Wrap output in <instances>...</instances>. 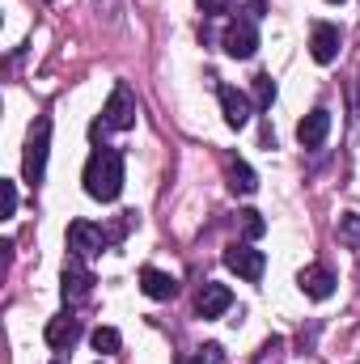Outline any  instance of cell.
I'll use <instances>...</instances> for the list:
<instances>
[{
  "label": "cell",
  "mask_w": 360,
  "mask_h": 364,
  "mask_svg": "<svg viewBox=\"0 0 360 364\" xmlns=\"http://www.w3.org/2000/svg\"><path fill=\"white\" fill-rule=\"evenodd\" d=\"M225 174H229V191H233V195H255V191H259V174H255L242 157H229V161H225Z\"/></svg>",
  "instance_id": "9a60e30c"
},
{
  "label": "cell",
  "mask_w": 360,
  "mask_h": 364,
  "mask_svg": "<svg viewBox=\"0 0 360 364\" xmlns=\"http://www.w3.org/2000/svg\"><path fill=\"white\" fill-rule=\"evenodd\" d=\"M335 233H339V242H344L348 250H360V216H356V212H344Z\"/></svg>",
  "instance_id": "e0dca14e"
},
{
  "label": "cell",
  "mask_w": 360,
  "mask_h": 364,
  "mask_svg": "<svg viewBox=\"0 0 360 364\" xmlns=\"http://www.w3.org/2000/svg\"><path fill=\"white\" fill-rule=\"evenodd\" d=\"M242 9H246V17H250V21H263V17H268V0H246Z\"/></svg>",
  "instance_id": "7402d4cb"
},
{
  "label": "cell",
  "mask_w": 360,
  "mask_h": 364,
  "mask_svg": "<svg viewBox=\"0 0 360 364\" xmlns=\"http://www.w3.org/2000/svg\"><path fill=\"white\" fill-rule=\"evenodd\" d=\"M327 132H331V110H327V106L309 110V114L297 123V140H301V149H318V144L327 140Z\"/></svg>",
  "instance_id": "8fae6325"
},
{
  "label": "cell",
  "mask_w": 360,
  "mask_h": 364,
  "mask_svg": "<svg viewBox=\"0 0 360 364\" xmlns=\"http://www.w3.org/2000/svg\"><path fill=\"white\" fill-rule=\"evenodd\" d=\"M85 195L97 199V203H115L119 195H123V153L119 149H110V144H102V149H93L90 161H85Z\"/></svg>",
  "instance_id": "6da1fadb"
},
{
  "label": "cell",
  "mask_w": 360,
  "mask_h": 364,
  "mask_svg": "<svg viewBox=\"0 0 360 364\" xmlns=\"http://www.w3.org/2000/svg\"><path fill=\"white\" fill-rule=\"evenodd\" d=\"M229 305H233V292L225 284H199V292H195V314L199 318H221Z\"/></svg>",
  "instance_id": "9c48e42d"
},
{
  "label": "cell",
  "mask_w": 360,
  "mask_h": 364,
  "mask_svg": "<svg viewBox=\"0 0 360 364\" xmlns=\"http://www.w3.org/2000/svg\"><path fill=\"white\" fill-rule=\"evenodd\" d=\"M221 360H225L221 343H203V348H195L191 356H179V364H221Z\"/></svg>",
  "instance_id": "ac0fdd59"
},
{
  "label": "cell",
  "mask_w": 360,
  "mask_h": 364,
  "mask_svg": "<svg viewBox=\"0 0 360 364\" xmlns=\"http://www.w3.org/2000/svg\"><path fill=\"white\" fill-rule=\"evenodd\" d=\"M0 191H4V212L0 216H13L17 212V186L13 182H0Z\"/></svg>",
  "instance_id": "44dd1931"
},
{
  "label": "cell",
  "mask_w": 360,
  "mask_h": 364,
  "mask_svg": "<svg viewBox=\"0 0 360 364\" xmlns=\"http://www.w3.org/2000/svg\"><path fill=\"white\" fill-rule=\"evenodd\" d=\"M110 246V233L102 229V225H93V220H73L68 225V250L77 255V259H93V255H102Z\"/></svg>",
  "instance_id": "5b68a950"
},
{
  "label": "cell",
  "mask_w": 360,
  "mask_h": 364,
  "mask_svg": "<svg viewBox=\"0 0 360 364\" xmlns=\"http://www.w3.org/2000/svg\"><path fill=\"white\" fill-rule=\"evenodd\" d=\"M47 149H51V119L43 114V119H34L30 123V136H26V157H21V174L26 182H43L47 174Z\"/></svg>",
  "instance_id": "7a4b0ae2"
},
{
  "label": "cell",
  "mask_w": 360,
  "mask_h": 364,
  "mask_svg": "<svg viewBox=\"0 0 360 364\" xmlns=\"http://www.w3.org/2000/svg\"><path fill=\"white\" fill-rule=\"evenodd\" d=\"M93 292V272L85 267V259H68L64 263V272H60V296L68 301V305H81L85 296Z\"/></svg>",
  "instance_id": "52a82bcc"
},
{
  "label": "cell",
  "mask_w": 360,
  "mask_h": 364,
  "mask_svg": "<svg viewBox=\"0 0 360 364\" xmlns=\"http://www.w3.org/2000/svg\"><path fill=\"white\" fill-rule=\"evenodd\" d=\"M259 21H250L246 13L225 30V38H221V47H225V55H233V60H250L255 51H259V30H255Z\"/></svg>",
  "instance_id": "8992f818"
},
{
  "label": "cell",
  "mask_w": 360,
  "mask_h": 364,
  "mask_svg": "<svg viewBox=\"0 0 360 364\" xmlns=\"http://www.w3.org/2000/svg\"><path fill=\"white\" fill-rule=\"evenodd\" d=\"M327 4H344V0H327Z\"/></svg>",
  "instance_id": "cb8c5ba5"
},
{
  "label": "cell",
  "mask_w": 360,
  "mask_h": 364,
  "mask_svg": "<svg viewBox=\"0 0 360 364\" xmlns=\"http://www.w3.org/2000/svg\"><path fill=\"white\" fill-rule=\"evenodd\" d=\"M55 364H64V356H60V360H55Z\"/></svg>",
  "instance_id": "d4e9b609"
},
{
  "label": "cell",
  "mask_w": 360,
  "mask_h": 364,
  "mask_svg": "<svg viewBox=\"0 0 360 364\" xmlns=\"http://www.w3.org/2000/svg\"><path fill=\"white\" fill-rule=\"evenodd\" d=\"M339 43H344V34H339V26H331V21H318V26L309 30V55H314L318 64H335V60H339Z\"/></svg>",
  "instance_id": "ba28073f"
},
{
  "label": "cell",
  "mask_w": 360,
  "mask_h": 364,
  "mask_svg": "<svg viewBox=\"0 0 360 364\" xmlns=\"http://www.w3.org/2000/svg\"><path fill=\"white\" fill-rule=\"evenodd\" d=\"M90 343H93V352L110 356V352H119V348H123V335H119L115 326H97V331L90 335Z\"/></svg>",
  "instance_id": "2e32d148"
},
{
  "label": "cell",
  "mask_w": 360,
  "mask_h": 364,
  "mask_svg": "<svg viewBox=\"0 0 360 364\" xmlns=\"http://www.w3.org/2000/svg\"><path fill=\"white\" fill-rule=\"evenodd\" d=\"M238 216H242V233H246V237H263V233H268V220H263V212L246 208V212H238Z\"/></svg>",
  "instance_id": "d6986e66"
},
{
  "label": "cell",
  "mask_w": 360,
  "mask_h": 364,
  "mask_svg": "<svg viewBox=\"0 0 360 364\" xmlns=\"http://www.w3.org/2000/svg\"><path fill=\"white\" fill-rule=\"evenodd\" d=\"M102 123L106 127H115V132H127V127H136V93L127 81H119L110 97H106V110H102Z\"/></svg>",
  "instance_id": "3957f363"
},
{
  "label": "cell",
  "mask_w": 360,
  "mask_h": 364,
  "mask_svg": "<svg viewBox=\"0 0 360 364\" xmlns=\"http://www.w3.org/2000/svg\"><path fill=\"white\" fill-rule=\"evenodd\" d=\"M297 284H301V292L314 296V301H327V296L335 292V275L327 272V267H305V272L297 275Z\"/></svg>",
  "instance_id": "5bb4252c"
},
{
  "label": "cell",
  "mask_w": 360,
  "mask_h": 364,
  "mask_svg": "<svg viewBox=\"0 0 360 364\" xmlns=\"http://www.w3.org/2000/svg\"><path fill=\"white\" fill-rule=\"evenodd\" d=\"M221 110H225V123H229V127H246V123L255 119L250 97L242 90H233V85H221Z\"/></svg>",
  "instance_id": "30bf717a"
},
{
  "label": "cell",
  "mask_w": 360,
  "mask_h": 364,
  "mask_svg": "<svg viewBox=\"0 0 360 364\" xmlns=\"http://www.w3.org/2000/svg\"><path fill=\"white\" fill-rule=\"evenodd\" d=\"M225 267L233 275H242L246 284H259L263 272H268V255L255 250V246H246V242H233V246L225 250Z\"/></svg>",
  "instance_id": "277c9868"
},
{
  "label": "cell",
  "mask_w": 360,
  "mask_h": 364,
  "mask_svg": "<svg viewBox=\"0 0 360 364\" xmlns=\"http://www.w3.org/2000/svg\"><path fill=\"white\" fill-rule=\"evenodd\" d=\"M140 292L153 296V301H170V296H179V279L166 275V272H157V267H144V272H140Z\"/></svg>",
  "instance_id": "4fadbf2b"
},
{
  "label": "cell",
  "mask_w": 360,
  "mask_h": 364,
  "mask_svg": "<svg viewBox=\"0 0 360 364\" xmlns=\"http://www.w3.org/2000/svg\"><path fill=\"white\" fill-rule=\"evenodd\" d=\"M229 4H233V0H199V9H203L208 17H221V13H229Z\"/></svg>",
  "instance_id": "603a6c76"
},
{
  "label": "cell",
  "mask_w": 360,
  "mask_h": 364,
  "mask_svg": "<svg viewBox=\"0 0 360 364\" xmlns=\"http://www.w3.org/2000/svg\"><path fill=\"white\" fill-rule=\"evenodd\" d=\"M271 102H275V81L263 73V77H255V106H259V110H268Z\"/></svg>",
  "instance_id": "ffe728a7"
},
{
  "label": "cell",
  "mask_w": 360,
  "mask_h": 364,
  "mask_svg": "<svg viewBox=\"0 0 360 364\" xmlns=\"http://www.w3.org/2000/svg\"><path fill=\"white\" fill-rule=\"evenodd\" d=\"M43 339H47V348H55V352H68V348L81 339V322H77L73 314H60V318H51V322H47Z\"/></svg>",
  "instance_id": "7c38bea8"
},
{
  "label": "cell",
  "mask_w": 360,
  "mask_h": 364,
  "mask_svg": "<svg viewBox=\"0 0 360 364\" xmlns=\"http://www.w3.org/2000/svg\"><path fill=\"white\" fill-rule=\"evenodd\" d=\"M97 364H102V360H97Z\"/></svg>",
  "instance_id": "484cf974"
}]
</instances>
